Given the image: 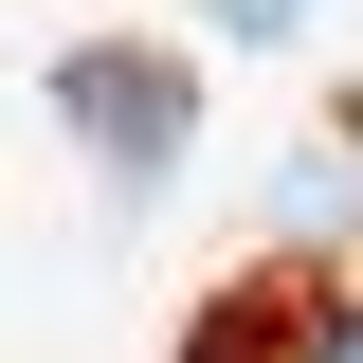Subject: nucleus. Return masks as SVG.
Wrapping results in <instances>:
<instances>
[{"instance_id":"20e7f679","label":"nucleus","mask_w":363,"mask_h":363,"mask_svg":"<svg viewBox=\"0 0 363 363\" xmlns=\"http://www.w3.org/2000/svg\"><path fill=\"white\" fill-rule=\"evenodd\" d=\"M182 363H255V327H200V345H182Z\"/></svg>"},{"instance_id":"7ed1b4c3","label":"nucleus","mask_w":363,"mask_h":363,"mask_svg":"<svg viewBox=\"0 0 363 363\" xmlns=\"http://www.w3.org/2000/svg\"><path fill=\"white\" fill-rule=\"evenodd\" d=\"M291 363H363V309H309V345H291Z\"/></svg>"},{"instance_id":"f03ea898","label":"nucleus","mask_w":363,"mask_h":363,"mask_svg":"<svg viewBox=\"0 0 363 363\" xmlns=\"http://www.w3.org/2000/svg\"><path fill=\"white\" fill-rule=\"evenodd\" d=\"M272 218H291V236H345V218H363V164H345V145H309V164L272 182Z\"/></svg>"},{"instance_id":"f257e3e1","label":"nucleus","mask_w":363,"mask_h":363,"mask_svg":"<svg viewBox=\"0 0 363 363\" xmlns=\"http://www.w3.org/2000/svg\"><path fill=\"white\" fill-rule=\"evenodd\" d=\"M55 109H73V145H91L109 200H164V182H182V128H200L182 55H145V37H91L73 73H55Z\"/></svg>"},{"instance_id":"39448f33","label":"nucleus","mask_w":363,"mask_h":363,"mask_svg":"<svg viewBox=\"0 0 363 363\" xmlns=\"http://www.w3.org/2000/svg\"><path fill=\"white\" fill-rule=\"evenodd\" d=\"M345 164H363V91H345Z\"/></svg>"}]
</instances>
